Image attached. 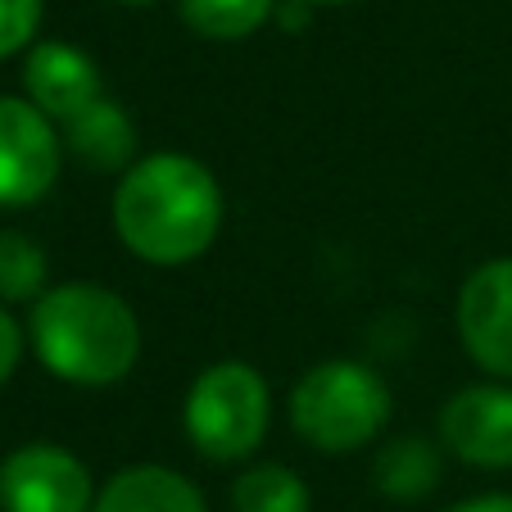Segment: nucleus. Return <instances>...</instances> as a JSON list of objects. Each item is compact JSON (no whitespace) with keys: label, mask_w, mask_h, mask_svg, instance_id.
Returning a JSON list of instances; mask_svg holds the SVG:
<instances>
[{"label":"nucleus","mask_w":512,"mask_h":512,"mask_svg":"<svg viewBox=\"0 0 512 512\" xmlns=\"http://www.w3.org/2000/svg\"><path fill=\"white\" fill-rule=\"evenodd\" d=\"M309 5H349V0H309Z\"/></svg>","instance_id":"19"},{"label":"nucleus","mask_w":512,"mask_h":512,"mask_svg":"<svg viewBox=\"0 0 512 512\" xmlns=\"http://www.w3.org/2000/svg\"><path fill=\"white\" fill-rule=\"evenodd\" d=\"M123 5H150V0H123Z\"/></svg>","instance_id":"20"},{"label":"nucleus","mask_w":512,"mask_h":512,"mask_svg":"<svg viewBox=\"0 0 512 512\" xmlns=\"http://www.w3.org/2000/svg\"><path fill=\"white\" fill-rule=\"evenodd\" d=\"M114 227L136 259L177 268L218 241L223 191L200 159L145 155L114 191Z\"/></svg>","instance_id":"1"},{"label":"nucleus","mask_w":512,"mask_h":512,"mask_svg":"<svg viewBox=\"0 0 512 512\" xmlns=\"http://www.w3.org/2000/svg\"><path fill=\"white\" fill-rule=\"evenodd\" d=\"M32 345L59 381L114 386L136 368L141 327L114 290L91 281L41 290L32 309Z\"/></svg>","instance_id":"2"},{"label":"nucleus","mask_w":512,"mask_h":512,"mask_svg":"<svg viewBox=\"0 0 512 512\" xmlns=\"http://www.w3.org/2000/svg\"><path fill=\"white\" fill-rule=\"evenodd\" d=\"M64 145L73 150V159H82L87 168H123L136 155V127L127 118V109L118 100H91L87 109H78L73 118H64Z\"/></svg>","instance_id":"11"},{"label":"nucleus","mask_w":512,"mask_h":512,"mask_svg":"<svg viewBox=\"0 0 512 512\" xmlns=\"http://www.w3.org/2000/svg\"><path fill=\"white\" fill-rule=\"evenodd\" d=\"M390 422V390L363 363L331 358L304 372L295 395H290V426L327 454H349L377 440L381 426Z\"/></svg>","instance_id":"3"},{"label":"nucleus","mask_w":512,"mask_h":512,"mask_svg":"<svg viewBox=\"0 0 512 512\" xmlns=\"http://www.w3.org/2000/svg\"><path fill=\"white\" fill-rule=\"evenodd\" d=\"M232 508L236 512H309V485L281 463H259L236 476Z\"/></svg>","instance_id":"13"},{"label":"nucleus","mask_w":512,"mask_h":512,"mask_svg":"<svg viewBox=\"0 0 512 512\" xmlns=\"http://www.w3.org/2000/svg\"><path fill=\"white\" fill-rule=\"evenodd\" d=\"M19 358H23V331H19V322H14L10 313L0 309V386L14 377Z\"/></svg>","instance_id":"17"},{"label":"nucleus","mask_w":512,"mask_h":512,"mask_svg":"<svg viewBox=\"0 0 512 512\" xmlns=\"http://www.w3.org/2000/svg\"><path fill=\"white\" fill-rule=\"evenodd\" d=\"M41 0H0V59L23 50L37 37Z\"/></svg>","instance_id":"16"},{"label":"nucleus","mask_w":512,"mask_h":512,"mask_svg":"<svg viewBox=\"0 0 512 512\" xmlns=\"http://www.w3.org/2000/svg\"><path fill=\"white\" fill-rule=\"evenodd\" d=\"M458 336L490 377L512 381V259H490L458 290Z\"/></svg>","instance_id":"7"},{"label":"nucleus","mask_w":512,"mask_h":512,"mask_svg":"<svg viewBox=\"0 0 512 512\" xmlns=\"http://www.w3.org/2000/svg\"><path fill=\"white\" fill-rule=\"evenodd\" d=\"M91 472L59 445H23L0 463V512H91Z\"/></svg>","instance_id":"6"},{"label":"nucleus","mask_w":512,"mask_h":512,"mask_svg":"<svg viewBox=\"0 0 512 512\" xmlns=\"http://www.w3.org/2000/svg\"><path fill=\"white\" fill-rule=\"evenodd\" d=\"M64 164V136L55 118L32 100L0 96V209L37 204L55 186Z\"/></svg>","instance_id":"5"},{"label":"nucleus","mask_w":512,"mask_h":512,"mask_svg":"<svg viewBox=\"0 0 512 512\" xmlns=\"http://www.w3.org/2000/svg\"><path fill=\"white\" fill-rule=\"evenodd\" d=\"M46 286V254L23 232H0V300H32Z\"/></svg>","instance_id":"15"},{"label":"nucleus","mask_w":512,"mask_h":512,"mask_svg":"<svg viewBox=\"0 0 512 512\" xmlns=\"http://www.w3.org/2000/svg\"><path fill=\"white\" fill-rule=\"evenodd\" d=\"M372 476H377V490L386 499H404V503L426 499L440 485V454H435L426 435H399L377 454Z\"/></svg>","instance_id":"12"},{"label":"nucleus","mask_w":512,"mask_h":512,"mask_svg":"<svg viewBox=\"0 0 512 512\" xmlns=\"http://www.w3.org/2000/svg\"><path fill=\"white\" fill-rule=\"evenodd\" d=\"M23 87H28L32 105L41 114H50L55 123L73 118L78 109H87L91 100H100V68L82 55L78 46L64 41H46L28 55L23 64Z\"/></svg>","instance_id":"9"},{"label":"nucleus","mask_w":512,"mask_h":512,"mask_svg":"<svg viewBox=\"0 0 512 512\" xmlns=\"http://www.w3.org/2000/svg\"><path fill=\"white\" fill-rule=\"evenodd\" d=\"M277 0H182V19L209 41H241L272 19Z\"/></svg>","instance_id":"14"},{"label":"nucleus","mask_w":512,"mask_h":512,"mask_svg":"<svg viewBox=\"0 0 512 512\" xmlns=\"http://www.w3.org/2000/svg\"><path fill=\"white\" fill-rule=\"evenodd\" d=\"M268 381L250 363H213L186 395V435L209 463H236L254 454L268 431Z\"/></svg>","instance_id":"4"},{"label":"nucleus","mask_w":512,"mask_h":512,"mask_svg":"<svg viewBox=\"0 0 512 512\" xmlns=\"http://www.w3.org/2000/svg\"><path fill=\"white\" fill-rule=\"evenodd\" d=\"M449 512H512V494H481V499L454 503Z\"/></svg>","instance_id":"18"},{"label":"nucleus","mask_w":512,"mask_h":512,"mask_svg":"<svg viewBox=\"0 0 512 512\" xmlns=\"http://www.w3.org/2000/svg\"><path fill=\"white\" fill-rule=\"evenodd\" d=\"M91 512H209V503L186 476L141 463L109 476V485L96 494Z\"/></svg>","instance_id":"10"},{"label":"nucleus","mask_w":512,"mask_h":512,"mask_svg":"<svg viewBox=\"0 0 512 512\" xmlns=\"http://www.w3.org/2000/svg\"><path fill=\"white\" fill-rule=\"evenodd\" d=\"M440 435L472 467H512V390L467 386L440 413Z\"/></svg>","instance_id":"8"}]
</instances>
